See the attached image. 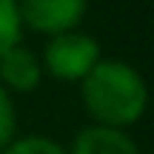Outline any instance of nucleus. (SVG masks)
I'll return each mask as SVG.
<instances>
[{"mask_svg": "<svg viewBox=\"0 0 154 154\" xmlns=\"http://www.w3.org/2000/svg\"><path fill=\"white\" fill-rule=\"evenodd\" d=\"M100 57H103V49L97 37L80 29L46 37V46L40 51L43 72L60 83H80L100 63Z\"/></svg>", "mask_w": 154, "mask_h": 154, "instance_id": "nucleus-2", "label": "nucleus"}, {"mask_svg": "<svg viewBox=\"0 0 154 154\" xmlns=\"http://www.w3.org/2000/svg\"><path fill=\"white\" fill-rule=\"evenodd\" d=\"M17 11L23 32L29 29L43 37H54L80 29L88 11V0H17Z\"/></svg>", "mask_w": 154, "mask_h": 154, "instance_id": "nucleus-3", "label": "nucleus"}, {"mask_svg": "<svg viewBox=\"0 0 154 154\" xmlns=\"http://www.w3.org/2000/svg\"><path fill=\"white\" fill-rule=\"evenodd\" d=\"M69 154H143L137 140L123 128H109V126H83L74 134L72 146L66 149Z\"/></svg>", "mask_w": 154, "mask_h": 154, "instance_id": "nucleus-5", "label": "nucleus"}, {"mask_svg": "<svg viewBox=\"0 0 154 154\" xmlns=\"http://www.w3.org/2000/svg\"><path fill=\"white\" fill-rule=\"evenodd\" d=\"M43 63L34 49H29L26 43H17L11 49H6L0 54V86L17 97V94H32L43 83Z\"/></svg>", "mask_w": 154, "mask_h": 154, "instance_id": "nucleus-4", "label": "nucleus"}, {"mask_svg": "<svg viewBox=\"0 0 154 154\" xmlns=\"http://www.w3.org/2000/svg\"><path fill=\"white\" fill-rule=\"evenodd\" d=\"M17 137V106L14 97L0 86V151Z\"/></svg>", "mask_w": 154, "mask_h": 154, "instance_id": "nucleus-8", "label": "nucleus"}, {"mask_svg": "<svg viewBox=\"0 0 154 154\" xmlns=\"http://www.w3.org/2000/svg\"><path fill=\"white\" fill-rule=\"evenodd\" d=\"M0 154H69L66 146L46 134H17Z\"/></svg>", "mask_w": 154, "mask_h": 154, "instance_id": "nucleus-6", "label": "nucleus"}, {"mask_svg": "<svg viewBox=\"0 0 154 154\" xmlns=\"http://www.w3.org/2000/svg\"><path fill=\"white\" fill-rule=\"evenodd\" d=\"M77 86H80V103L94 126L128 131L146 114L149 106L146 77L128 60L100 57V63Z\"/></svg>", "mask_w": 154, "mask_h": 154, "instance_id": "nucleus-1", "label": "nucleus"}, {"mask_svg": "<svg viewBox=\"0 0 154 154\" xmlns=\"http://www.w3.org/2000/svg\"><path fill=\"white\" fill-rule=\"evenodd\" d=\"M17 43H23V20L17 11V0H0V54Z\"/></svg>", "mask_w": 154, "mask_h": 154, "instance_id": "nucleus-7", "label": "nucleus"}]
</instances>
